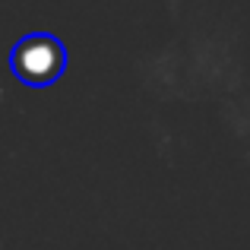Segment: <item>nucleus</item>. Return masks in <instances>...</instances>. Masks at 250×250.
I'll return each mask as SVG.
<instances>
[{
  "mask_svg": "<svg viewBox=\"0 0 250 250\" xmlns=\"http://www.w3.org/2000/svg\"><path fill=\"white\" fill-rule=\"evenodd\" d=\"M10 70L22 85L44 89L54 85L67 70V48L57 35L48 32H29L10 51Z\"/></svg>",
  "mask_w": 250,
  "mask_h": 250,
  "instance_id": "nucleus-1",
  "label": "nucleus"
}]
</instances>
